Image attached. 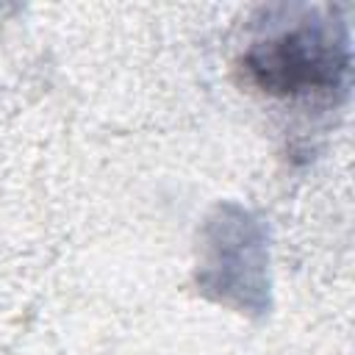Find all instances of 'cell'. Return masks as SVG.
Wrapping results in <instances>:
<instances>
[{"mask_svg": "<svg viewBox=\"0 0 355 355\" xmlns=\"http://www.w3.org/2000/svg\"><path fill=\"white\" fill-rule=\"evenodd\" d=\"M341 44L324 25H297L252 44L244 67L252 83L272 94L327 92L347 69Z\"/></svg>", "mask_w": 355, "mask_h": 355, "instance_id": "6da1fadb", "label": "cell"}]
</instances>
